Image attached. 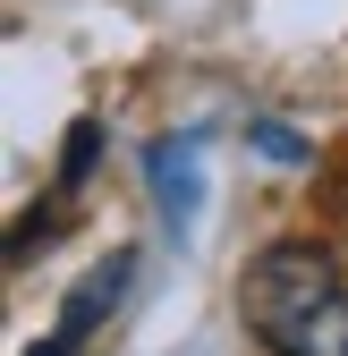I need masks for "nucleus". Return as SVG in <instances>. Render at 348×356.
Returning a JSON list of instances; mask_svg holds the SVG:
<instances>
[{
    "label": "nucleus",
    "instance_id": "nucleus-1",
    "mask_svg": "<svg viewBox=\"0 0 348 356\" xmlns=\"http://www.w3.org/2000/svg\"><path fill=\"white\" fill-rule=\"evenodd\" d=\"M238 314L264 356H348V272L323 246L280 238L238 272Z\"/></svg>",
    "mask_w": 348,
    "mask_h": 356
},
{
    "label": "nucleus",
    "instance_id": "nucleus-2",
    "mask_svg": "<svg viewBox=\"0 0 348 356\" xmlns=\"http://www.w3.org/2000/svg\"><path fill=\"white\" fill-rule=\"evenodd\" d=\"M145 195L161 212V229H196L204 220V195H212V161H204V127H187V136H161L145 153Z\"/></svg>",
    "mask_w": 348,
    "mask_h": 356
},
{
    "label": "nucleus",
    "instance_id": "nucleus-3",
    "mask_svg": "<svg viewBox=\"0 0 348 356\" xmlns=\"http://www.w3.org/2000/svg\"><path fill=\"white\" fill-rule=\"evenodd\" d=\"M127 280H136V254H111V263H94V272H85L77 280V297H68V314H60V331L52 339H68V348H85V339H94L111 314H119V297H127Z\"/></svg>",
    "mask_w": 348,
    "mask_h": 356
},
{
    "label": "nucleus",
    "instance_id": "nucleus-4",
    "mask_svg": "<svg viewBox=\"0 0 348 356\" xmlns=\"http://www.w3.org/2000/svg\"><path fill=\"white\" fill-rule=\"evenodd\" d=\"M246 145H255V153H264V161H280V170H297V161H306V153H315V145H306V136H297V127H280V119H255V127H246Z\"/></svg>",
    "mask_w": 348,
    "mask_h": 356
},
{
    "label": "nucleus",
    "instance_id": "nucleus-5",
    "mask_svg": "<svg viewBox=\"0 0 348 356\" xmlns=\"http://www.w3.org/2000/svg\"><path fill=\"white\" fill-rule=\"evenodd\" d=\"M94 145H102V127H94V119H77V127H68V153H60V187H85V170H94Z\"/></svg>",
    "mask_w": 348,
    "mask_h": 356
}]
</instances>
